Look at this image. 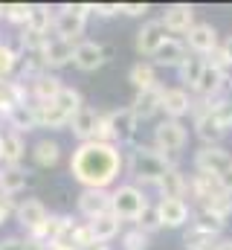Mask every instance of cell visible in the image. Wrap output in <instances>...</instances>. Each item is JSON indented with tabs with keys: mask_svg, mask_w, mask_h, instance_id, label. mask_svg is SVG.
Returning a JSON list of instances; mask_svg holds the SVG:
<instances>
[{
	"mask_svg": "<svg viewBox=\"0 0 232 250\" xmlns=\"http://www.w3.org/2000/svg\"><path fill=\"white\" fill-rule=\"evenodd\" d=\"M99 123H102V114L99 111H93V108H81L73 120H70V131L81 140V143H90V140H96V131H99Z\"/></svg>",
	"mask_w": 232,
	"mask_h": 250,
	"instance_id": "20",
	"label": "cell"
},
{
	"mask_svg": "<svg viewBox=\"0 0 232 250\" xmlns=\"http://www.w3.org/2000/svg\"><path fill=\"white\" fill-rule=\"evenodd\" d=\"M87 224H90V230H93V239H96V242H102V245L114 242L116 236H119V230H122V221L116 218L114 212L99 215V218H93V221H87Z\"/></svg>",
	"mask_w": 232,
	"mask_h": 250,
	"instance_id": "27",
	"label": "cell"
},
{
	"mask_svg": "<svg viewBox=\"0 0 232 250\" xmlns=\"http://www.w3.org/2000/svg\"><path fill=\"white\" fill-rule=\"evenodd\" d=\"M93 12L102 15V18H114L122 12V3H93Z\"/></svg>",
	"mask_w": 232,
	"mask_h": 250,
	"instance_id": "41",
	"label": "cell"
},
{
	"mask_svg": "<svg viewBox=\"0 0 232 250\" xmlns=\"http://www.w3.org/2000/svg\"><path fill=\"white\" fill-rule=\"evenodd\" d=\"M15 218H18V224L32 236L38 227H44V221L50 218V212H47V207H44L38 198H26V201H20V204H18Z\"/></svg>",
	"mask_w": 232,
	"mask_h": 250,
	"instance_id": "12",
	"label": "cell"
},
{
	"mask_svg": "<svg viewBox=\"0 0 232 250\" xmlns=\"http://www.w3.org/2000/svg\"><path fill=\"white\" fill-rule=\"evenodd\" d=\"M232 169V154L221 146H203L197 154H194V172H203V175H212V178H221L224 172Z\"/></svg>",
	"mask_w": 232,
	"mask_h": 250,
	"instance_id": "8",
	"label": "cell"
},
{
	"mask_svg": "<svg viewBox=\"0 0 232 250\" xmlns=\"http://www.w3.org/2000/svg\"><path fill=\"white\" fill-rule=\"evenodd\" d=\"M0 18H6V12H3V6H0Z\"/></svg>",
	"mask_w": 232,
	"mask_h": 250,
	"instance_id": "49",
	"label": "cell"
},
{
	"mask_svg": "<svg viewBox=\"0 0 232 250\" xmlns=\"http://www.w3.org/2000/svg\"><path fill=\"white\" fill-rule=\"evenodd\" d=\"M0 250H26V239H18V236H9L0 242Z\"/></svg>",
	"mask_w": 232,
	"mask_h": 250,
	"instance_id": "44",
	"label": "cell"
},
{
	"mask_svg": "<svg viewBox=\"0 0 232 250\" xmlns=\"http://www.w3.org/2000/svg\"><path fill=\"white\" fill-rule=\"evenodd\" d=\"M189 143V131L180 120H163V123L154 128V146L163 151V154H177L183 151Z\"/></svg>",
	"mask_w": 232,
	"mask_h": 250,
	"instance_id": "7",
	"label": "cell"
},
{
	"mask_svg": "<svg viewBox=\"0 0 232 250\" xmlns=\"http://www.w3.org/2000/svg\"><path fill=\"white\" fill-rule=\"evenodd\" d=\"M125 169H128V175L136 184H154L157 187L174 166H172V160H169V154H163L157 146H134L128 151Z\"/></svg>",
	"mask_w": 232,
	"mask_h": 250,
	"instance_id": "2",
	"label": "cell"
},
{
	"mask_svg": "<svg viewBox=\"0 0 232 250\" xmlns=\"http://www.w3.org/2000/svg\"><path fill=\"white\" fill-rule=\"evenodd\" d=\"M186 59H189V47H186V41H180V38H169V41L157 50L154 64H160V67H180Z\"/></svg>",
	"mask_w": 232,
	"mask_h": 250,
	"instance_id": "23",
	"label": "cell"
},
{
	"mask_svg": "<svg viewBox=\"0 0 232 250\" xmlns=\"http://www.w3.org/2000/svg\"><path fill=\"white\" fill-rule=\"evenodd\" d=\"M90 12H93V3H84V6H61L56 12V23H53L56 38L76 41L84 32V26H87V15Z\"/></svg>",
	"mask_w": 232,
	"mask_h": 250,
	"instance_id": "5",
	"label": "cell"
},
{
	"mask_svg": "<svg viewBox=\"0 0 232 250\" xmlns=\"http://www.w3.org/2000/svg\"><path fill=\"white\" fill-rule=\"evenodd\" d=\"M73 56H76V44H73V41H64V38H50L47 47L41 50V62H44L47 70H50V67L58 70V67L70 64Z\"/></svg>",
	"mask_w": 232,
	"mask_h": 250,
	"instance_id": "19",
	"label": "cell"
},
{
	"mask_svg": "<svg viewBox=\"0 0 232 250\" xmlns=\"http://www.w3.org/2000/svg\"><path fill=\"white\" fill-rule=\"evenodd\" d=\"M12 212H18V207L12 204V198H6V195H0V224L12 215Z\"/></svg>",
	"mask_w": 232,
	"mask_h": 250,
	"instance_id": "43",
	"label": "cell"
},
{
	"mask_svg": "<svg viewBox=\"0 0 232 250\" xmlns=\"http://www.w3.org/2000/svg\"><path fill=\"white\" fill-rule=\"evenodd\" d=\"M134 227H139V230H142V233H148V236H151V233H157V230L163 227L160 209H157V207H148V209L136 218V224H134Z\"/></svg>",
	"mask_w": 232,
	"mask_h": 250,
	"instance_id": "36",
	"label": "cell"
},
{
	"mask_svg": "<svg viewBox=\"0 0 232 250\" xmlns=\"http://www.w3.org/2000/svg\"><path fill=\"white\" fill-rule=\"evenodd\" d=\"M186 47H189V53L209 59V56L221 47V44H218V29H215L212 23H194V26L186 32Z\"/></svg>",
	"mask_w": 232,
	"mask_h": 250,
	"instance_id": "10",
	"label": "cell"
},
{
	"mask_svg": "<svg viewBox=\"0 0 232 250\" xmlns=\"http://www.w3.org/2000/svg\"><path fill=\"white\" fill-rule=\"evenodd\" d=\"M0 82H3V79H0Z\"/></svg>",
	"mask_w": 232,
	"mask_h": 250,
	"instance_id": "51",
	"label": "cell"
},
{
	"mask_svg": "<svg viewBox=\"0 0 232 250\" xmlns=\"http://www.w3.org/2000/svg\"><path fill=\"white\" fill-rule=\"evenodd\" d=\"M157 187H160V195H163V198H183V195L189 192V178L174 166L172 172L157 184Z\"/></svg>",
	"mask_w": 232,
	"mask_h": 250,
	"instance_id": "33",
	"label": "cell"
},
{
	"mask_svg": "<svg viewBox=\"0 0 232 250\" xmlns=\"http://www.w3.org/2000/svg\"><path fill=\"white\" fill-rule=\"evenodd\" d=\"M32 160H35V166H41V169L56 166L58 160H61V146H58L56 140H50V137L38 140V143L32 146Z\"/></svg>",
	"mask_w": 232,
	"mask_h": 250,
	"instance_id": "28",
	"label": "cell"
},
{
	"mask_svg": "<svg viewBox=\"0 0 232 250\" xmlns=\"http://www.w3.org/2000/svg\"><path fill=\"white\" fill-rule=\"evenodd\" d=\"M203 70H206V59H203V56H194V53H189V59L177 67V73H180V82H183V84H189L192 90L197 87V82H200Z\"/></svg>",
	"mask_w": 232,
	"mask_h": 250,
	"instance_id": "31",
	"label": "cell"
},
{
	"mask_svg": "<svg viewBox=\"0 0 232 250\" xmlns=\"http://www.w3.org/2000/svg\"><path fill=\"white\" fill-rule=\"evenodd\" d=\"M136 114L131 108H119L111 114H102V123L96 131V143H111V146H125L136 134Z\"/></svg>",
	"mask_w": 232,
	"mask_h": 250,
	"instance_id": "3",
	"label": "cell"
},
{
	"mask_svg": "<svg viewBox=\"0 0 232 250\" xmlns=\"http://www.w3.org/2000/svg\"><path fill=\"white\" fill-rule=\"evenodd\" d=\"M151 204H148V198H145V192L136 187V184H122V187H116L111 192V212H114L119 221H134L136 224V218L148 209Z\"/></svg>",
	"mask_w": 232,
	"mask_h": 250,
	"instance_id": "4",
	"label": "cell"
},
{
	"mask_svg": "<svg viewBox=\"0 0 232 250\" xmlns=\"http://www.w3.org/2000/svg\"><path fill=\"white\" fill-rule=\"evenodd\" d=\"M192 105H194V99L189 96V90L166 87V93H163V114H166V120H180L183 114L192 111Z\"/></svg>",
	"mask_w": 232,
	"mask_h": 250,
	"instance_id": "21",
	"label": "cell"
},
{
	"mask_svg": "<svg viewBox=\"0 0 232 250\" xmlns=\"http://www.w3.org/2000/svg\"><path fill=\"white\" fill-rule=\"evenodd\" d=\"M23 154H26V143H23V137H20V134H15V131H6V134H3L0 163H3V166H20Z\"/></svg>",
	"mask_w": 232,
	"mask_h": 250,
	"instance_id": "24",
	"label": "cell"
},
{
	"mask_svg": "<svg viewBox=\"0 0 232 250\" xmlns=\"http://www.w3.org/2000/svg\"><path fill=\"white\" fill-rule=\"evenodd\" d=\"M209 105H212L209 99H200V102L192 105V114H194V134L203 140V146H218V143L224 140L227 128L215 120V114H212Z\"/></svg>",
	"mask_w": 232,
	"mask_h": 250,
	"instance_id": "6",
	"label": "cell"
},
{
	"mask_svg": "<svg viewBox=\"0 0 232 250\" xmlns=\"http://www.w3.org/2000/svg\"><path fill=\"white\" fill-rule=\"evenodd\" d=\"M18 59H20V56H18V50L0 41V79H6V76L18 67Z\"/></svg>",
	"mask_w": 232,
	"mask_h": 250,
	"instance_id": "39",
	"label": "cell"
},
{
	"mask_svg": "<svg viewBox=\"0 0 232 250\" xmlns=\"http://www.w3.org/2000/svg\"><path fill=\"white\" fill-rule=\"evenodd\" d=\"M215 250H232V239H224V242H218Z\"/></svg>",
	"mask_w": 232,
	"mask_h": 250,
	"instance_id": "47",
	"label": "cell"
},
{
	"mask_svg": "<svg viewBox=\"0 0 232 250\" xmlns=\"http://www.w3.org/2000/svg\"><path fill=\"white\" fill-rule=\"evenodd\" d=\"M53 102H56L58 111H61V114H67L70 120H73V117H76V114L84 108V102H81V93H78L76 87H64V90L58 93Z\"/></svg>",
	"mask_w": 232,
	"mask_h": 250,
	"instance_id": "34",
	"label": "cell"
},
{
	"mask_svg": "<svg viewBox=\"0 0 232 250\" xmlns=\"http://www.w3.org/2000/svg\"><path fill=\"white\" fill-rule=\"evenodd\" d=\"M26 181H29L26 169H20V166H3L0 169V195H6V198L18 195L20 189L26 187Z\"/></svg>",
	"mask_w": 232,
	"mask_h": 250,
	"instance_id": "25",
	"label": "cell"
},
{
	"mask_svg": "<svg viewBox=\"0 0 232 250\" xmlns=\"http://www.w3.org/2000/svg\"><path fill=\"white\" fill-rule=\"evenodd\" d=\"M224 87H227V73L218 70V67H212V64H206V70H203V76H200L194 93H197L200 99H218Z\"/></svg>",
	"mask_w": 232,
	"mask_h": 250,
	"instance_id": "22",
	"label": "cell"
},
{
	"mask_svg": "<svg viewBox=\"0 0 232 250\" xmlns=\"http://www.w3.org/2000/svg\"><path fill=\"white\" fill-rule=\"evenodd\" d=\"M35 105V114H38V125H44V128H67L70 125V117L67 114H61L56 108V102H32Z\"/></svg>",
	"mask_w": 232,
	"mask_h": 250,
	"instance_id": "29",
	"label": "cell"
},
{
	"mask_svg": "<svg viewBox=\"0 0 232 250\" xmlns=\"http://www.w3.org/2000/svg\"><path fill=\"white\" fill-rule=\"evenodd\" d=\"M221 53H224V59H227V64L232 67V35L227 38V41H224V44H221Z\"/></svg>",
	"mask_w": 232,
	"mask_h": 250,
	"instance_id": "46",
	"label": "cell"
},
{
	"mask_svg": "<svg viewBox=\"0 0 232 250\" xmlns=\"http://www.w3.org/2000/svg\"><path fill=\"white\" fill-rule=\"evenodd\" d=\"M212 105V114L215 120L224 125V128H232V96H218V99H209Z\"/></svg>",
	"mask_w": 232,
	"mask_h": 250,
	"instance_id": "35",
	"label": "cell"
},
{
	"mask_svg": "<svg viewBox=\"0 0 232 250\" xmlns=\"http://www.w3.org/2000/svg\"><path fill=\"white\" fill-rule=\"evenodd\" d=\"M218 184H221V189H224L227 195H232V169H230V172H224V175L218 178Z\"/></svg>",
	"mask_w": 232,
	"mask_h": 250,
	"instance_id": "45",
	"label": "cell"
},
{
	"mask_svg": "<svg viewBox=\"0 0 232 250\" xmlns=\"http://www.w3.org/2000/svg\"><path fill=\"white\" fill-rule=\"evenodd\" d=\"M29 82V99L32 102H53L58 93L64 90V84H61V79L53 76V73H38V76H32V79H26Z\"/></svg>",
	"mask_w": 232,
	"mask_h": 250,
	"instance_id": "16",
	"label": "cell"
},
{
	"mask_svg": "<svg viewBox=\"0 0 232 250\" xmlns=\"http://www.w3.org/2000/svg\"><path fill=\"white\" fill-rule=\"evenodd\" d=\"M105 62H108V50H105L102 44H96V41H78V44H76L73 64H76L78 70L93 73V70H99Z\"/></svg>",
	"mask_w": 232,
	"mask_h": 250,
	"instance_id": "14",
	"label": "cell"
},
{
	"mask_svg": "<svg viewBox=\"0 0 232 250\" xmlns=\"http://www.w3.org/2000/svg\"><path fill=\"white\" fill-rule=\"evenodd\" d=\"M3 12H6V21H9V23L26 26V21H29V12H32V6H29V3H6V6H3Z\"/></svg>",
	"mask_w": 232,
	"mask_h": 250,
	"instance_id": "38",
	"label": "cell"
},
{
	"mask_svg": "<svg viewBox=\"0 0 232 250\" xmlns=\"http://www.w3.org/2000/svg\"><path fill=\"white\" fill-rule=\"evenodd\" d=\"M0 151H3V134H0Z\"/></svg>",
	"mask_w": 232,
	"mask_h": 250,
	"instance_id": "50",
	"label": "cell"
},
{
	"mask_svg": "<svg viewBox=\"0 0 232 250\" xmlns=\"http://www.w3.org/2000/svg\"><path fill=\"white\" fill-rule=\"evenodd\" d=\"M125 166V157L119 146L111 143H78V148L70 157V175L84 189H108L119 178Z\"/></svg>",
	"mask_w": 232,
	"mask_h": 250,
	"instance_id": "1",
	"label": "cell"
},
{
	"mask_svg": "<svg viewBox=\"0 0 232 250\" xmlns=\"http://www.w3.org/2000/svg\"><path fill=\"white\" fill-rule=\"evenodd\" d=\"M78 212L93 221L99 215H108L111 212V192L108 189H81L78 195Z\"/></svg>",
	"mask_w": 232,
	"mask_h": 250,
	"instance_id": "11",
	"label": "cell"
},
{
	"mask_svg": "<svg viewBox=\"0 0 232 250\" xmlns=\"http://www.w3.org/2000/svg\"><path fill=\"white\" fill-rule=\"evenodd\" d=\"M84 250H111L108 245H102V242H96V245H90V248H84Z\"/></svg>",
	"mask_w": 232,
	"mask_h": 250,
	"instance_id": "48",
	"label": "cell"
},
{
	"mask_svg": "<svg viewBox=\"0 0 232 250\" xmlns=\"http://www.w3.org/2000/svg\"><path fill=\"white\" fill-rule=\"evenodd\" d=\"M128 82L136 87V93L139 90H151V87H157V73H154V67L148 62H136L128 70Z\"/></svg>",
	"mask_w": 232,
	"mask_h": 250,
	"instance_id": "32",
	"label": "cell"
},
{
	"mask_svg": "<svg viewBox=\"0 0 232 250\" xmlns=\"http://www.w3.org/2000/svg\"><path fill=\"white\" fill-rule=\"evenodd\" d=\"M145 12H148V6H145V3H122V15L139 18V15H145Z\"/></svg>",
	"mask_w": 232,
	"mask_h": 250,
	"instance_id": "42",
	"label": "cell"
},
{
	"mask_svg": "<svg viewBox=\"0 0 232 250\" xmlns=\"http://www.w3.org/2000/svg\"><path fill=\"white\" fill-rule=\"evenodd\" d=\"M9 128L15 134H26V131H35L38 128V114H35V105L26 102V105H18L12 114H9Z\"/></svg>",
	"mask_w": 232,
	"mask_h": 250,
	"instance_id": "26",
	"label": "cell"
},
{
	"mask_svg": "<svg viewBox=\"0 0 232 250\" xmlns=\"http://www.w3.org/2000/svg\"><path fill=\"white\" fill-rule=\"evenodd\" d=\"M157 209H160L163 227H169V230L186 227V224H189V218H192V209H189V204H186L183 198H160Z\"/></svg>",
	"mask_w": 232,
	"mask_h": 250,
	"instance_id": "15",
	"label": "cell"
},
{
	"mask_svg": "<svg viewBox=\"0 0 232 250\" xmlns=\"http://www.w3.org/2000/svg\"><path fill=\"white\" fill-rule=\"evenodd\" d=\"M189 192H192V198H197L200 207H206V204H212L215 198L227 195V192L221 189V184H218V178L203 175V172H194V175L189 178Z\"/></svg>",
	"mask_w": 232,
	"mask_h": 250,
	"instance_id": "17",
	"label": "cell"
},
{
	"mask_svg": "<svg viewBox=\"0 0 232 250\" xmlns=\"http://www.w3.org/2000/svg\"><path fill=\"white\" fill-rule=\"evenodd\" d=\"M122 250H148V233L139 227H131L122 233Z\"/></svg>",
	"mask_w": 232,
	"mask_h": 250,
	"instance_id": "37",
	"label": "cell"
},
{
	"mask_svg": "<svg viewBox=\"0 0 232 250\" xmlns=\"http://www.w3.org/2000/svg\"><path fill=\"white\" fill-rule=\"evenodd\" d=\"M76 248L78 250H84V248H90V245H96V239H93V230H90V224L84 221V224H78L76 227Z\"/></svg>",
	"mask_w": 232,
	"mask_h": 250,
	"instance_id": "40",
	"label": "cell"
},
{
	"mask_svg": "<svg viewBox=\"0 0 232 250\" xmlns=\"http://www.w3.org/2000/svg\"><path fill=\"white\" fill-rule=\"evenodd\" d=\"M53 23H56V12H53L50 6H44V3L32 6V12H29V21H26V29H29V32L47 35V32L53 29Z\"/></svg>",
	"mask_w": 232,
	"mask_h": 250,
	"instance_id": "30",
	"label": "cell"
},
{
	"mask_svg": "<svg viewBox=\"0 0 232 250\" xmlns=\"http://www.w3.org/2000/svg\"><path fill=\"white\" fill-rule=\"evenodd\" d=\"M163 26L174 32V35H186L192 26H194V6L189 3H172L166 12H163Z\"/></svg>",
	"mask_w": 232,
	"mask_h": 250,
	"instance_id": "13",
	"label": "cell"
},
{
	"mask_svg": "<svg viewBox=\"0 0 232 250\" xmlns=\"http://www.w3.org/2000/svg\"><path fill=\"white\" fill-rule=\"evenodd\" d=\"M163 93H166L163 84H157L151 90H139L131 102V111L136 114V120H151L157 111H163Z\"/></svg>",
	"mask_w": 232,
	"mask_h": 250,
	"instance_id": "18",
	"label": "cell"
},
{
	"mask_svg": "<svg viewBox=\"0 0 232 250\" xmlns=\"http://www.w3.org/2000/svg\"><path fill=\"white\" fill-rule=\"evenodd\" d=\"M169 38H172V35H169V29L163 26V21H145L142 29L136 32V53L145 56V59H154L157 50H160Z\"/></svg>",
	"mask_w": 232,
	"mask_h": 250,
	"instance_id": "9",
	"label": "cell"
}]
</instances>
